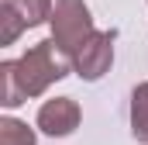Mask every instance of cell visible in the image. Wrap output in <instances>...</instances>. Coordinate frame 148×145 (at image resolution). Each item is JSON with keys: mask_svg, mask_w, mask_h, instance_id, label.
Returning <instances> with one entry per match:
<instances>
[{"mask_svg": "<svg viewBox=\"0 0 148 145\" xmlns=\"http://www.w3.org/2000/svg\"><path fill=\"white\" fill-rule=\"evenodd\" d=\"M24 28H28V24H24V21H21L7 3H0V45H14L17 35H21Z\"/></svg>", "mask_w": 148, "mask_h": 145, "instance_id": "cell-8", "label": "cell"}, {"mask_svg": "<svg viewBox=\"0 0 148 145\" xmlns=\"http://www.w3.org/2000/svg\"><path fill=\"white\" fill-rule=\"evenodd\" d=\"M28 28H35V24H41V21H48L52 17V0H3Z\"/></svg>", "mask_w": 148, "mask_h": 145, "instance_id": "cell-6", "label": "cell"}, {"mask_svg": "<svg viewBox=\"0 0 148 145\" xmlns=\"http://www.w3.org/2000/svg\"><path fill=\"white\" fill-rule=\"evenodd\" d=\"M131 135L148 145V83L134 86L131 93Z\"/></svg>", "mask_w": 148, "mask_h": 145, "instance_id": "cell-5", "label": "cell"}, {"mask_svg": "<svg viewBox=\"0 0 148 145\" xmlns=\"http://www.w3.org/2000/svg\"><path fill=\"white\" fill-rule=\"evenodd\" d=\"M0 145H35V131L17 117H3L0 121Z\"/></svg>", "mask_w": 148, "mask_h": 145, "instance_id": "cell-7", "label": "cell"}, {"mask_svg": "<svg viewBox=\"0 0 148 145\" xmlns=\"http://www.w3.org/2000/svg\"><path fill=\"white\" fill-rule=\"evenodd\" d=\"M114 31H97V35L90 38L79 52L73 55V69L83 76V79H100L103 72L110 69V62H114Z\"/></svg>", "mask_w": 148, "mask_h": 145, "instance_id": "cell-3", "label": "cell"}, {"mask_svg": "<svg viewBox=\"0 0 148 145\" xmlns=\"http://www.w3.org/2000/svg\"><path fill=\"white\" fill-rule=\"evenodd\" d=\"M79 104L73 97H55V100H45L38 110V128L45 135H73L79 128Z\"/></svg>", "mask_w": 148, "mask_h": 145, "instance_id": "cell-4", "label": "cell"}, {"mask_svg": "<svg viewBox=\"0 0 148 145\" xmlns=\"http://www.w3.org/2000/svg\"><path fill=\"white\" fill-rule=\"evenodd\" d=\"M52 41L73 59L76 52L97 35L93 31V17H90V7L83 0H52Z\"/></svg>", "mask_w": 148, "mask_h": 145, "instance_id": "cell-2", "label": "cell"}, {"mask_svg": "<svg viewBox=\"0 0 148 145\" xmlns=\"http://www.w3.org/2000/svg\"><path fill=\"white\" fill-rule=\"evenodd\" d=\"M73 66V59L48 38L31 45L21 59L0 62V104L17 107L28 97H41L52 83H59Z\"/></svg>", "mask_w": 148, "mask_h": 145, "instance_id": "cell-1", "label": "cell"}]
</instances>
